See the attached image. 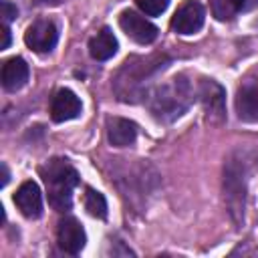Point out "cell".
<instances>
[{"label":"cell","mask_w":258,"mask_h":258,"mask_svg":"<svg viewBox=\"0 0 258 258\" xmlns=\"http://www.w3.org/2000/svg\"><path fill=\"white\" fill-rule=\"evenodd\" d=\"M210 6L218 20H230L238 12V0H210Z\"/></svg>","instance_id":"obj_17"},{"label":"cell","mask_w":258,"mask_h":258,"mask_svg":"<svg viewBox=\"0 0 258 258\" xmlns=\"http://www.w3.org/2000/svg\"><path fill=\"white\" fill-rule=\"evenodd\" d=\"M56 240H58V246H60L64 252H69V254H79V252L85 248L87 234H85L83 226L79 224V220H75V218H64V220L58 224Z\"/></svg>","instance_id":"obj_9"},{"label":"cell","mask_w":258,"mask_h":258,"mask_svg":"<svg viewBox=\"0 0 258 258\" xmlns=\"http://www.w3.org/2000/svg\"><path fill=\"white\" fill-rule=\"evenodd\" d=\"M28 81V64L24 58L14 56L2 64V87L6 91H18Z\"/></svg>","instance_id":"obj_13"},{"label":"cell","mask_w":258,"mask_h":258,"mask_svg":"<svg viewBox=\"0 0 258 258\" xmlns=\"http://www.w3.org/2000/svg\"><path fill=\"white\" fill-rule=\"evenodd\" d=\"M200 99H202V103H204V109H206V113L210 115V117H214V119H224V115H226V107H224V97H226V93H224V89L216 83V81H210V79H204L202 83H200Z\"/></svg>","instance_id":"obj_11"},{"label":"cell","mask_w":258,"mask_h":258,"mask_svg":"<svg viewBox=\"0 0 258 258\" xmlns=\"http://www.w3.org/2000/svg\"><path fill=\"white\" fill-rule=\"evenodd\" d=\"M81 115V101L71 89H58L50 103V117L56 123L77 119Z\"/></svg>","instance_id":"obj_10"},{"label":"cell","mask_w":258,"mask_h":258,"mask_svg":"<svg viewBox=\"0 0 258 258\" xmlns=\"http://www.w3.org/2000/svg\"><path fill=\"white\" fill-rule=\"evenodd\" d=\"M159 67H163L161 60L155 58H129L125 67L121 69L117 77V93L123 101H129L141 87V83L153 75Z\"/></svg>","instance_id":"obj_3"},{"label":"cell","mask_w":258,"mask_h":258,"mask_svg":"<svg viewBox=\"0 0 258 258\" xmlns=\"http://www.w3.org/2000/svg\"><path fill=\"white\" fill-rule=\"evenodd\" d=\"M14 204L18 206V210L22 212V216L36 220L42 214V194L40 187L34 181H24L20 183V187L14 194Z\"/></svg>","instance_id":"obj_8"},{"label":"cell","mask_w":258,"mask_h":258,"mask_svg":"<svg viewBox=\"0 0 258 258\" xmlns=\"http://www.w3.org/2000/svg\"><path fill=\"white\" fill-rule=\"evenodd\" d=\"M137 137V125L123 117H109L107 119V139L115 147H127Z\"/></svg>","instance_id":"obj_12"},{"label":"cell","mask_w":258,"mask_h":258,"mask_svg":"<svg viewBox=\"0 0 258 258\" xmlns=\"http://www.w3.org/2000/svg\"><path fill=\"white\" fill-rule=\"evenodd\" d=\"M2 16H4V24L10 22V20H14L16 18V6L10 4L8 0H4L2 2Z\"/></svg>","instance_id":"obj_19"},{"label":"cell","mask_w":258,"mask_h":258,"mask_svg":"<svg viewBox=\"0 0 258 258\" xmlns=\"http://www.w3.org/2000/svg\"><path fill=\"white\" fill-rule=\"evenodd\" d=\"M258 6V0H238V12H248Z\"/></svg>","instance_id":"obj_20"},{"label":"cell","mask_w":258,"mask_h":258,"mask_svg":"<svg viewBox=\"0 0 258 258\" xmlns=\"http://www.w3.org/2000/svg\"><path fill=\"white\" fill-rule=\"evenodd\" d=\"M44 4H50V6H56V4H60L62 0H42Z\"/></svg>","instance_id":"obj_23"},{"label":"cell","mask_w":258,"mask_h":258,"mask_svg":"<svg viewBox=\"0 0 258 258\" xmlns=\"http://www.w3.org/2000/svg\"><path fill=\"white\" fill-rule=\"evenodd\" d=\"M40 175L46 183L48 204L56 212H67L73 204V189L79 183L77 169L67 159H50L40 167Z\"/></svg>","instance_id":"obj_1"},{"label":"cell","mask_w":258,"mask_h":258,"mask_svg":"<svg viewBox=\"0 0 258 258\" xmlns=\"http://www.w3.org/2000/svg\"><path fill=\"white\" fill-rule=\"evenodd\" d=\"M56 40H58V30L54 22L46 18L32 22L24 32V42L34 52H50L56 46Z\"/></svg>","instance_id":"obj_4"},{"label":"cell","mask_w":258,"mask_h":258,"mask_svg":"<svg viewBox=\"0 0 258 258\" xmlns=\"http://www.w3.org/2000/svg\"><path fill=\"white\" fill-rule=\"evenodd\" d=\"M8 44H10V30H8L6 24H2V42H0V48L4 50V48H8Z\"/></svg>","instance_id":"obj_21"},{"label":"cell","mask_w":258,"mask_h":258,"mask_svg":"<svg viewBox=\"0 0 258 258\" xmlns=\"http://www.w3.org/2000/svg\"><path fill=\"white\" fill-rule=\"evenodd\" d=\"M119 26L121 30L131 38L135 40L137 44H151L155 38H157V28L143 16H139L137 12L133 10H125L121 12L119 16Z\"/></svg>","instance_id":"obj_6"},{"label":"cell","mask_w":258,"mask_h":258,"mask_svg":"<svg viewBox=\"0 0 258 258\" xmlns=\"http://www.w3.org/2000/svg\"><path fill=\"white\" fill-rule=\"evenodd\" d=\"M83 204H85V210L93 216V218H107V200L101 191L93 189V187H87L85 189V196H83Z\"/></svg>","instance_id":"obj_16"},{"label":"cell","mask_w":258,"mask_h":258,"mask_svg":"<svg viewBox=\"0 0 258 258\" xmlns=\"http://www.w3.org/2000/svg\"><path fill=\"white\" fill-rule=\"evenodd\" d=\"M204 6L198 0H187L175 10L171 18V28L179 34H194L204 26Z\"/></svg>","instance_id":"obj_7"},{"label":"cell","mask_w":258,"mask_h":258,"mask_svg":"<svg viewBox=\"0 0 258 258\" xmlns=\"http://www.w3.org/2000/svg\"><path fill=\"white\" fill-rule=\"evenodd\" d=\"M137 6L149 16H159L169 6V0H137Z\"/></svg>","instance_id":"obj_18"},{"label":"cell","mask_w":258,"mask_h":258,"mask_svg":"<svg viewBox=\"0 0 258 258\" xmlns=\"http://www.w3.org/2000/svg\"><path fill=\"white\" fill-rule=\"evenodd\" d=\"M117 38L113 36L111 28H101L89 42V52L95 60H107L117 52Z\"/></svg>","instance_id":"obj_15"},{"label":"cell","mask_w":258,"mask_h":258,"mask_svg":"<svg viewBox=\"0 0 258 258\" xmlns=\"http://www.w3.org/2000/svg\"><path fill=\"white\" fill-rule=\"evenodd\" d=\"M236 113L246 123H258V89L244 85L236 93Z\"/></svg>","instance_id":"obj_14"},{"label":"cell","mask_w":258,"mask_h":258,"mask_svg":"<svg viewBox=\"0 0 258 258\" xmlns=\"http://www.w3.org/2000/svg\"><path fill=\"white\" fill-rule=\"evenodd\" d=\"M224 187H226V198H228V206L230 212L234 214L236 220H240V214L244 212V175H242V167L236 161H230L226 165L224 171Z\"/></svg>","instance_id":"obj_5"},{"label":"cell","mask_w":258,"mask_h":258,"mask_svg":"<svg viewBox=\"0 0 258 258\" xmlns=\"http://www.w3.org/2000/svg\"><path fill=\"white\" fill-rule=\"evenodd\" d=\"M8 183V167L2 163V187Z\"/></svg>","instance_id":"obj_22"},{"label":"cell","mask_w":258,"mask_h":258,"mask_svg":"<svg viewBox=\"0 0 258 258\" xmlns=\"http://www.w3.org/2000/svg\"><path fill=\"white\" fill-rule=\"evenodd\" d=\"M191 99H194V91L189 81H185V77H175L151 93L149 109L155 119L173 121L185 113V109L191 105Z\"/></svg>","instance_id":"obj_2"}]
</instances>
